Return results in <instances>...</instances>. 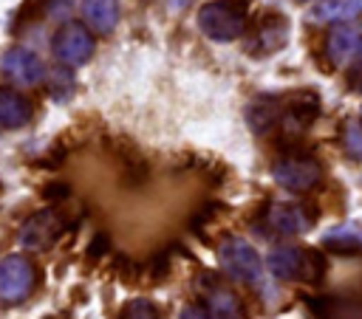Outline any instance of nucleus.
<instances>
[{"instance_id": "nucleus-1", "label": "nucleus", "mask_w": 362, "mask_h": 319, "mask_svg": "<svg viewBox=\"0 0 362 319\" xmlns=\"http://www.w3.org/2000/svg\"><path fill=\"white\" fill-rule=\"evenodd\" d=\"M31 288V265L23 257H6L0 263V299L20 302Z\"/></svg>"}, {"instance_id": "nucleus-2", "label": "nucleus", "mask_w": 362, "mask_h": 319, "mask_svg": "<svg viewBox=\"0 0 362 319\" xmlns=\"http://www.w3.org/2000/svg\"><path fill=\"white\" fill-rule=\"evenodd\" d=\"M221 260H223V265H226L238 279H257V274H260V260H257V254H255L246 243H240V240H235L232 246H226V248L221 251Z\"/></svg>"}, {"instance_id": "nucleus-3", "label": "nucleus", "mask_w": 362, "mask_h": 319, "mask_svg": "<svg viewBox=\"0 0 362 319\" xmlns=\"http://www.w3.org/2000/svg\"><path fill=\"white\" fill-rule=\"evenodd\" d=\"M274 175H277V181H280L283 186H288V189H305V186H311V183L317 181L320 169H317V164L288 161V164H280V167L274 169Z\"/></svg>"}, {"instance_id": "nucleus-4", "label": "nucleus", "mask_w": 362, "mask_h": 319, "mask_svg": "<svg viewBox=\"0 0 362 319\" xmlns=\"http://www.w3.org/2000/svg\"><path fill=\"white\" fill-rule=\"evenodd\" d=\"M240 302L229 291H212L209 294V319H240Z\"/></svg>"}, {"instance_id": "nucleus-5", "label": "nucleus", "mask_w": 362, "mask_h": 319, "mask_svg": "<svg viewBox=\"0 0 362 319\" xmlns=\"http://www.w3.org/2000/svg\"><path fill=\"white\" fill-rule=\"evenodd\" d=\"M122 319H161L156 305L147 302V299H133L122 308Z\"/></svg>"}, {"instance_id": "nucleus-6", "label": "nucleus", "mask_w": 362, "mask_h": 319, "mask_svg": "<svg viewBox=\"0 0 362 319\" xmlns=\"http://www.w3.org/2000/svg\"><path fill=\"white\" fill-rule=\"evenodd\" d=\"M181 319H209V313H206V311H201V308H184Z\"/></svg>"}]
</instances>
